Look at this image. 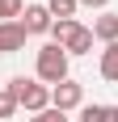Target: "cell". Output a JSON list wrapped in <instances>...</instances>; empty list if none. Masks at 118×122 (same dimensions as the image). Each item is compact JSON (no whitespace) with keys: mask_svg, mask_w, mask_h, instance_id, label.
Masks as SVG:
<instances>
[{"mask_svg":"<svg viewBox=\"0 0 118 122\" xmlns=\"http://www.w3.org/2000/svg\"><path fill=\"white\" fill-rule=\"evenodd\" d=\"M25 13V0H0V25L4 21H21Z\"/></svg>","mask_w":118,"mask_h":122,"instance_id":"11","label":"cell"},{"mask_svg":"<svg viewBox=\"0 0 118 122\" xmlns=\"http://www.w3.org/2000/svg\"><path fill=\"white\" fill-rule=\"evenodd\" d=\"M25 30H21V21H4L0 25V55H17V51H25Z\"/></svg>","mask_w":118,"mask_h":122,"instance_id":"5","label":"cell"},{"mask_svg":"<svg viewBox=\"0 0 118 122\" xmlns=\"http://www.w3.org/2000/svg\"><path fill=\"white\" fill-rule=\"evenodd\" d=\"M89 30H93V38H97V42H106V46L118 42V13H101Z\"/></svg>","mask_w":118,"mask_h":122,"instance_id":"7","label":"cell"},{"mask_svg":"<svg viewBox=\"0 0 118 122\" xmlns=\"http://www.w3.org/2000/svg\"><path fill=\"white\" fill-rule=\"evenodd\" d=\"M17 110H21V105H17V101H13L9 93L0 88V122H9V118H13V114H17Z\"/></svg>","mask_w":118,"mask_h":122,"instance_id":"12","label":"cell"},{"mask_svg":"<svg viewBox=\"0 0 118 122\" xmlns=\"http://www.w3.org/2000/svg\"><path fill=\"white\" fill-rule=\"evenodd\" d=\"M76 4H80V9H106L110 0H76Z\"/></svg>","mask_w":118,"mask_h":122,"instance_id":"14","label":"cell"},{"mask_svg":"<svg viewBox=\"0 0 118 122\" xmlns=\"http://www.w3.org/2000/svg\"><path fill=\"white\" fill-rule=\"evenodd\" d=\"M4 93H9L21 110H30V114H42V110H51V88L47 84H38V80H25V76H13L9 84H0Z\"/></svg>","mask_w":118,"mask_h":122,"instance_id":"1","label":"cell"},{"mask_svg":"<svg viewBox=\"0 0 118 122\" xmlns=\"http://www.w3.org/2000/svg\"><path fill=\"white\" fill-rule=\"evenodd\" d=\"M84 105V84L80 80H63V84H55L51 88V110H59V114H72V110H80Z\"/></svg>","mask_w":118,"mask_h":122,"instance_id":"3","label":"cell"},{"mask_svg":"<svg viewBox=\"0 0 118 122\" xmlns=\"http://www.w3.org/2000/svg\"><path fill=\"white\" fill-rule=\"evenodd\" d=\"M51 25H55V17L47 13V4H25V13H21V30L30 38L34 34H51Z\"/></svg>","mask_w":118,"mask_h":122,"instance_id":"4","label":"cell"},{"mask_svg":"<svg viewBox=\"0 0 118 122\" xmlns=\"http://www.w3.org/2000/svg\"><path fill=\"white\" fill-rule=\"evenodd\" d=\"M93 30H89V25H76V30H72V38L68 42H63V51H68V59L72 55H89V51H93Z\"/></svg>","mask_w":118,"mask_h":122,"instance_id":"6","label":"cell"},{"mask_svg":"<svg viewBox=\"0 0 118 122\" xmlns=\"http://www.w3.org/2000/svg\"><path fill=\"white\" fill-rule=\"evenodd\" d=\"M97 72H101V80L118 84V42H110V46L101 51V63H97Z\"/></svg>","mask_w":118,"mask_h":122,"instance_id":"8","label":"cell"},{"mask_svg":"<svg viewBox=\"0 0 118 122\" xmlns=\"http://www.w3.org/2000/svg\"><path fill=\"white\" fill-rule=\"evenodd\" d=\"M80 122H118V105H80Z\"/></svg>","mask_w":118,"mask_h":122,"instance_id":"9","label":"cell"},{"mask_svg":"<svg viewBox=\"0 0 118 122\" xmlns=\"http://www.w3.org/2000/svg\"><path fill=\"white\" fill-rule=\"evenodd\" d=\"M68 51L63 46H55V42H47V46L38 51V63H34V72H38V84H47V88H55V84H63L68 80Z\"/></svg>","mask_w":118,"mask_h":122,"instance_id":"2","label":"cell"},{"mask_svg":"<svg viewBox=\"0 0 118 122\" xmlns=\"http://www.w3.org/2000/svg\"><path fill=\"white\" fill-rule=\"evenodd\" d=\"M25 122H68V114H59V110H42V114H34V118H25Z\"/></svg>","mask_w":118,"mask_h":122,"instance_id":"13","label":"cell"},{"mask_svg":"<svg viewBox=\"0 0 118 122\" xmlns=\"http://www.w3.org/2000/svg\"><path fill=\"white\" fill-rule=\"evenodd\" d=\"M76 0H47V13L55 17V21H76Z\"/></svg>","mask_w":118,"mask_h":122,"instance_id":"10","label":"cell"}]
</instances>
